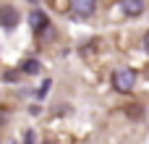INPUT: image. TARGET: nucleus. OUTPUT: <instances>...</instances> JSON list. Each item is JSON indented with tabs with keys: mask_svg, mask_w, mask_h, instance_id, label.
Returning <instances> with one entry per match:
<instances>
[{
	"mask_svg": "<svg viewBox=\"0 0 149 144\" xmlns=\"http://www.w3.org/2000/svg\"><path fill=\"white\" fill-rule=\"evenodd\" d=\"M94 8H97V0H73V10L81 18H89L94 13Z\"/></svg>",
	"mask_w": 149,
	"mask_h": 144,
	"instance_id": "3",
	"label": "nucleus"
},
{
	"mask_svg": "<svg viewBox=\"0 0 149 144\" xmlns=\"http://www.w3.org/2000/svg\"><path fill=\"white\" fill-rule=\"evenodd\" d=\"M50 84H52V81L47 79V81H45V84H42L37 92H34V97H37V100H45V97H47V89H50Z\"/></svg>",
	"mask_w": 149,
	"mask_h": 144,
	"instance_id": "7",
	"label": "nucleus"
},
{
	"mask_svg": "<svg viewBox=\"0 0 149 144\" xmlns=\"http://www.w3.org/2000/svg\"><path fill=\"white\" fill-rule=\"evenodd\" d=\"M29 26H31L34 31H42L45 26H50L47 13H45V10H31V16H29Z\"/></svg>",
	"mask_w": 149,
	"mask_h": 144,
	"instance_id": "4",
	"label": "nucleus"
},
{
	"mask_svg": "<svg viewBox=\"0 0 149 144\" xmlns=\"http://www.w3.org/2000/svg\"><path fill=\"white\" fill-rule=\"evenodd\" d=\"M144 50H147V52H149V31H147V34H144Z\"/></svg>",
	"mask_w": 149,
	"mask_h": 144,
	"instance_id": "8",
	"label": "nucleus"
},
{
	"mask_svg": "<svg viewBox=\"0 0 149 144\" xmlns=\"http://www.w3.org/2000/svg\"><path fill=\"white\" fill-rule=\"evenodd\" d=\"M120 10L126 16H139L144 10V0H120Z\"/></svg>",
	"mask_w": 149,
	"mask_h": 144,
	"instance_id": "5",
	"label": "nucleus"
},
{
	"mask_svg": "<svg viewBox=\"0 0 149 144\" xmlns=\"http://www.w3.org/2000/svg\"><path fill=\"white\" fill-rule=\"evenodd\" d=\"M134 84H136V71H131V68H118V71L113 73V87H115L118 92H131Z\"/></svg>",
	"mask_w": 149,
	"mask_h": 144,
	"instance_id": "1",
	"label": "nucleus"
},
{
	"mask_svg": "<svg viewBox=\"0 0 149 144\" xmlns=\"http://www.w3.org/2000/svg\"><path fill=\"white\" fill-rule=\"evenodd\" d=\"M21 71H24V73H29V76H34V73H39V71H42V63H39V60H34V58H31V60H24Z\"/></svg>",
	"mask_w": 149,
	"mask_h": 144,
	"instance_id": "6",
	"label": "nucleus"
},
{
	"mask_svg": "<svg viewBox=\"0 0 149 144\" xmlns=\"http://www.w3.org/2000/svg\"><path fill=\"white\" fill-rule=\"evenodd\" d=\"M0 24H3V29H13L18 24V10L13 5H5L3 13H0Z\"/></svg>",
	"mask_w": 149,
	"mask_h": 144,
	"instance_id": "2",
	"label": "nucleus"
},
{
	"mask_svg": "<svg viewBox=\"0 0 149 144\" xmlns=\"http://www.w3.org/2000/svg\"><path fill=\"white\" fill-rule=\"evenodd\" d=\"M45 144H55V142H45Z\"/></svg>",
	"mask_w": 149,
	"mask_h": 144,
	"instance_id": "9",
	"label": "nucleus"
}]
</instances>
